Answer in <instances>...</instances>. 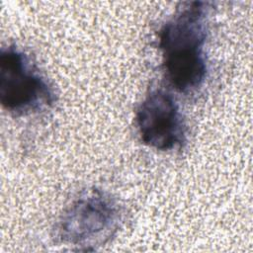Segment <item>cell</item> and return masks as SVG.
Masks as SVG:
<instances>
[{
  "mask_svg": "<svg viewBox=\"0 0 253 253\" xmlns=\"http://www.w3.org/2000/svg\"><path fill=\"white\" fill-rule=\"evenodd\" d=\"M210 8L209 2H183L158 32L163 71L177 92L192 93L207 78Z\"/></svg>",
  "mask_w": 253,
  "mask_h": 253,
  "instance_id": "1",
  "label": "cell"
},
{
  "mask_svg": "<svg viewBox=\"0 0 253 253\" xmlns=\"http://www.w3.org/2000/svg\"><path fill=\"white\" fill-rule=\"evenodd\" d=\"M55 94L31 56L16 44L0 50V103L14 116H28L50 108Z\"/></svg>",
  "mask_w": 253,
  "mask_h": 253,
  "instance_id": "2",
  "label": "cell"
},
{
  "mask_svg": "<svg viewBox=\"0 0 253 253\" xmlns=\"http://www.w3.org/2000/svg\"><path fill=\"white\" fill-rule=\"evenodd\" d=\"M121 211L106 192L93 188L81 192L61 214L56 232L69 245L100 246L108 242L119 228Z\"/></svg>",
  "mask_w": 253,
  "mask_h": 253,
  "instance_id": "3",
  "label": "cell"
},
{
  "mask_svg": "<svg viewBox=\"0 0 253 253\" xmlns=\"http://www.w3.org/2000/svg\"><path fill=\"white\" fill-rule=\"evenodd\" d=\"M140 140L150 148L170 151L183 147L187 126L175 98L163 89L151 90L135 113Z\"/></svg>",
  "mask_w": 253,
  "mask_h": 253,
  "instance_id": "4",
  "label": "cell"
}]
</instances>
